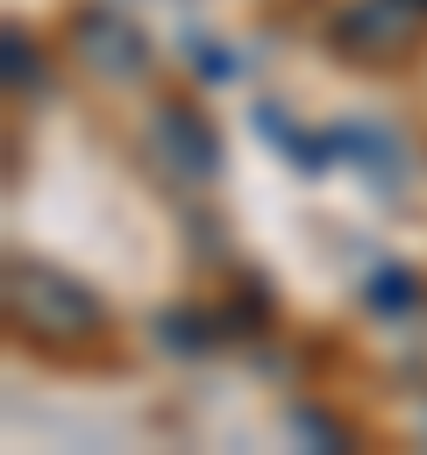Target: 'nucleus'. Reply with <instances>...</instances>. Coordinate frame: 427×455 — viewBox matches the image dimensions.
<instances>
[{
    "label": "nucleus",
    "mask_w": 427,
    "mask_h": 455,
    "mask_svg": "<svg viewBox=\"0 0 427 455\" xmlns=\"http://www.w3.org/2000/svg\"><path fill=\"white\" fill-rule=\"evenodd\" d=\"M7 306H14V320L28 327V334H43V341H85V334H100V299L78 284V277H64V270H43V263H14L7 270Z\"/></svg>",
    "instance_id": "f257e3e1"
},
{
    "label": "nucleus",
    "mask_w": 427,
    "mask_h": 455,
    "mask_svg": "<svg viewBox=\"0 0 427 455\" xmlns=\"http://www.w3.org/2000/svg\"><path fill=\"white\" fill-rule=\"evenodd\" d=\"M149 149L178 171V178H214V135L192 107H157L149 121Z\"/></svg>",
    "instance_id": "f03ea898"
},
{
    "label": "nucleus",
    "mask_w": 427,
    "mask_h": 455,
    "mask_svg": "<svg viewBox=\"0 0 427 455\" xmlns=\"http://www.w3.org/2000/svg\"><path fill=\"white\" fill-rule=\"evenodd\" d=\"M78 43H85L78 57H93L107 78H128V71H142V64H149V43H142V36H135V28H128L114 7L78 14Z\"/></svg>",
    "instance_id": "7ed1b4c3"
},
{
    "label": "nucleus",
    "mask_w": 427,
    "mask_h": 455,
    "mask_svg": "<svg viewBox=\"0 0 427 455\" xmlns=\"http://www.w3.org/2000/svg\"><path fill=\"white\" fill-rule=\"evenodd\" d=\"M406 299H413L406 270H384V284H377V306H406Z\"/></svg>",
    "instance_id": "20e7f679"
},
{
    "label": "nucleus",
    "mask_w": 427,
    "mask_h": 455,
    "mask_svg": "<svg viewBox=\"0 0 427 455\" xmlns=\"http://www.w3.org/2000/svg\"><path fill=\"white\" fill-rule=\"evenodd\" d=\"M420 427H427V419H420Z\"/></svg>",
    "instance_id": "39448f33"
}]
</instances>
